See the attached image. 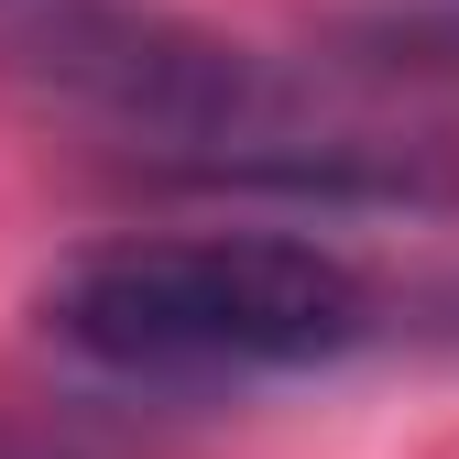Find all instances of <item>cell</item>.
I'll return each instance as SVG.
<instances>
[{
	"label": "cell",
	"instance_id": "3957f363",
	"mask_svg": "<svg viewBox=\"0 0 459 459\" xmlns=\"http://www.w3.org/2000/svg\"><path fill=\"white\" fill-rule=\"evenodd\" d=\"M351 44L372 55V66H394V77L459 88V12H383V22H361Z\"/></svg>",
	"mask_w": 459,
	"mask_h": 459
},
{
	"label": "cell",
	"instance_id": "6da1fadb",
	"mask_svg": "<svg viewBox=\"0 0 459 459\" xmlns=\"http://www.w3.org/2000/svg\"><path fill=\"white\" fill-rule=\"evenodd\" d=\"M0 77L77 109L121 153L186 186H284V197H427L437 176L383 132L328 121L317 88L219 44L153 0H0Z\"/></svg>",
	"mask_w": 459,
	"mask_h": 459
},
{
	"label": "cell",
	"instance_id": "7a4b0ae2",
	"mask_svg": "<svg viewBox=\"0 0 459 459\" xmlns=\"http://www.w3.org/2000/svg\"><path fill=\"white\" fill-rule=\"evenodd\" d=\"M44 339L121 383H263L372 339V284L296 230H153L44 273Z\"/></svg>",
	"mask_w": 459,
	"mask_h": 459
}]
</instances>
